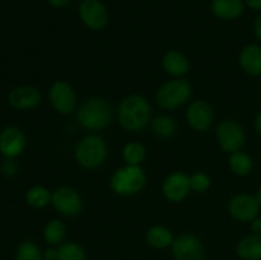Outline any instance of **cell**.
<instances>
[{"mask_svg":"<svg viewBox=\"0 0 261 260\" xmlns=\"http://www.w3.org/2000/svg\"><path fill=\"white\" fill-rule=\"evenodd\" d=\"M75 158L79 165L86 168L99 167L107 158V144L101 137L88 135L78 143L75 148Z\"/></svg>","mask_w":261,"mask_h":260,"instance_id":"cell-4","label":"cell"},{"mask_svg":"<svg viewBox=\"0 0 261 260\" xmlns=\"http://www.w3.org/2000/svg\"><path fill=\"white\" fill-rule=\"evenodd\" d=\"M79 15L82 22L92 31H101L109 24V10L101 0H82Z\"/></svg>","mask_w":261,"mask_h":260,"instance_id":"cell-7","label":"cell"},{"mask_svg":"<svg viewBox=\"0 0 261 260\" xmlns=\"http://www.w3.org/2000/svg\"><path fill=\"white\" fill-rule=\"evenodd\" d=\"M76 119L83 127L88 130L105 129L112 119L111 105L102 98H91L81 105L76 111Z\"/></svg>","mask_w":261,"mask_h":260,"instance_id":"cell-2","label":"cell"},{"mask_svg":"<svg viewBox=\"0 0 261 260\" xmlns=\"http://www.w3.org/2000/svg\"><path fill=\"white\" fill-rule=\"evenodd\" d=\"M229 167L232 172L239 176H247L252 171L254 162L247 153L242 150H236L229 155Z\"/></svg>","mask_w":261,"mask_h":260,"instance_id":"cell-21","label":"cell"},{"mask_svg":"<svg viewBox=\"0 0 261 260\" xmlns=\"http://www.w3.org/2000/svg\"><path fill=\"white\" fill-rule=\"evenodd\" d=\"M2 172L4 173L5 176L15 175V172H17V165H15L12 160L8 158V161H5L2 165Z\"/></svg>","mask_w":261,"mask_h":260,"instance_id":"cell-29","label":"cell"},{"mask_svg":"<svg viewBox=\"0 0 261 260\" xmlns=\"http://www.w3.org/2000/svg\"><path fill=\"white\" fill-rule=\"evenodd\" d=\"M53 8H64L70 3V0H46Z\"/></svg>","mask_w":261,"mask_h":260,"instance_id":"cell-32","label":"cell"},{"mask_svg":"<svg viewBox=\"0 0 261 260\" xmlns=\"http://www.w3.org/2000/svg\"><path fill=\"white\" fill-rule=\"evenodd\" d=\"M250 223H251V229L254 233H261V218H257L256 217Z\"/></svg>","mask_w":261,"mask_h":260,"instance_id":"cell-33","label":"cell"},{"mask_svg":"<svg viewBox=\"0 0 261 260\" xmlns=\"http://www.w3.org/2000/svg\"><path fill=\"white\" fill-rule=\"evenodd\" d=\"M15 260H43V255L35 242L23 241L15 252Z\"/></svg>","mask_w":261,"mask_h":260,"instance_id":"cell-27","label":"cell"},{"mask_svg":"<svg viewBox=\"0 0 261 260\" xmlns=\"http://www.w3.org/2000/svg\"><path fill=\"white\" fill-rule=\"evenodd\" d=\"M51 203L59 213L68 217L78 216L83 209V201L78 191L68 186L56 189L51 196Z\"/></svg>","mask_w":261,"mask_h":260,"instance_id":"cell-9","label":"cell"},{"mask_svg":"<svg viewBox=\"0 0 261 260\" xmlns=\"http://www.w3.org/2000/svg\"><path fill=\"white\" fill-rule=\"evenodd\" d=\"M43 257L46 260H56V257H58V249L46 250L45 254H43Z\"/></svg>","mask_w":261,"mask_h":260,"instance_id":"cell-34","label":"cell"},{"mask_svg":"<svg viewBox=\"0 0 261 260\" xmlns=\"http://www.w3.org/2000/svg\"><path fill=\"white\" fill-rule=\"evenodd\" d=\"M212 12L219 19L233 20L245 10L244 0H212Z\"/></svg>","mask_w":261,"mask_h":260,"instance_id":"cell-16","label":"cell"},{"mask_svg":"<svg viewBox=\"0 0 261 260\" xmlns=\"http://www.w3.org/2000/svg\"><path fill=\"white\" fill-rule=\"evenodd\" d=\"M25 135L18 127L9 126L4 129L0 134V152L4 157L12 158L18 157L24 150Z\"/></svg>","mask_w":261,"mask_h":260,"instance_id":"cell-14","label":"cell"},{"mask_svg":"<svg viewBox=\"0 0 261 260\" xmlns=\"http://www.w3.org/2000/svg\"><path fill=\"white\" fill-rule=\"evenodd\" d=\"M173 235L168 228L163 226H154L147 232V241L155 249H165L172 245Z\"/></svg>","mask_w":261,"mask_h":260,"instance_id":"cell-20","label":"cell"},{"mask_svg":"<svg viewBox=\"0 0 261 260\" xmlns=\"http://www.w3.org/2000/svg\"><path fill=\"white\" fill-rule=\"evenodd\" d=\"M245 5L250 8L252 10H256V12H261V0H244Z\"/></svg>","mask_w":261,"mask_h":260,"instance_id":"cell-30","label":"cell"},{"mask_svg":"<svg viewBox=\"0 0 261 260\" xmlns=\"http://www.w3.org/2000/svg\"><path fill=\"white\" fill-rule=\"evenodd\" d=\"M228 212L236 221L251 222L260 212V204L254 195L239 194L229 200Z\"/></svg>","mask_w":261,"mask_h":260,"instance_id":"cell-10","label":"cell"},{"mask_svg":"<svg viewBox=\"0 0 261 260\" xmlns=\"http://www.w3.org/2000/svg\"><path fill=\"white\" fill-rule=\"evenodd\" d=\"M255 198H256V200L259 201V204H260V206H261V188L259 189V190H257V193H256V195H255Z\"/></svg>","mask_w":261,"mask_h":260,"instance_id":"cell-36","label":"cell"},{"mask_svg":"<svg viewBox=\"0 0 261 260\" xmlns=\"http://www.w3.org/2000/svg\"><path fill=\"white\" fill-rule=\"evenodd\" d=\"M50 102L60 114H70L76 105V96L73 87L64 81H58L51 86L48 92Z\"/></svg>","mask_w":261,"mask_h":260,"instance_id":"cell-11","label":"cell"},{"mask_svg":"<svg viewBox=\"0 0 261 260\" xmlns=\"http://www.w3.org/2000/svg\"><path fill=\"white\" fill-rule=\"evenodd\" d=\"M152 110L147 99L139 94H132L122 99L119 106V121L129 132H142L149 124Z\"/></svg>","mask_w":261,"mask_h":260,"instance_id":"cell-1","label":"cell"},{"mask_svg":"<svg viewBox=\"0 0 261 260\" xmlns=\"http://www.w3.org/2000/svg\"><path fill=\"white\" fill-rule=\"evenodd\" d=\"M122 155L127 165L139 166L145 158V148L139 143H127L122 150Z\"/></svg>","mask_w":261,"mask_h":260,"instance_id":"cell-26","label":"cell"},{"mask_svg":"<svg viewBox=\"0 0 261 260\" xmlns=\"http://www.w3.org/2000/svg\"><path fill=\"white\" fill-rule=\"evenodd\" d=\"M163 69L167 71L170 75L182 76L189 70V61L185 55H182L178 51H168L162 59Z\"/></svg>","mask_w":261,"mask_h":260,"instance_id":"cell-19","label":"cell"},{"mask_svg":"<svg viewBox=\"0 0 261 260\" xmlns=\"http://www.w3.org/2000/svg\"><path fill=\"white\" fill-rule=\"evenodd\" d=\"M152 127L153 132H154V134L157 135V137L170 138L176 133L177 125H176V121L172 117L162 115V116H158L153 120Z\"/></svg>","mask_w":261,"mask_h":260,"instance_id":"cell-24","label":"cell"},{"mask_svg":"<svg viewBox=\"0 0 261 260\" xmlns=\"http://www.w3.org/2000/svg\"><path fill=\"white\" fill-rule=\"evenodd\" d=\"M51 194L45 186H33L25 194V200L33 208H43L51 201Z\"/></svg>","mask_w":261,"mask_h":260,"instance_id":"cell-22","label":"cell"},{"mask_svg":"<svg viewBox=\"0 0 261 260\" xmlns=\"http://www.w3.org/2000/svg\"><path fill=\"white\" fill-rule=\"evenodd\" d=\"M191 96V86L185 79H172L158 88L155 101L165 110H173L182 106Z\"/></svg>","mask_w":261,"mask_h":260,"instance_id":"cell-5","label":"cell"},{"mask_svg":"<svg viewBox=\"0 0 261 260\" xmlns=\"http://www.w3.org/2000/svg\"><path fill=\"white\" fill-rule=\"evenodd\" d=\"M9 103L17 110H32L41 102V94L37 88L31 86L15 87L9 93Z\"/></svg>","mask_w":261,"mask_h":260,"instance_id":"cell-15","label":"cell"},{"mask_svg":"<svg viewBox=\"0 0 261 260\" xmlns=\"http://www.w3.org/2000/svg\"><path fill=\"white\" fill-rule=\"evenodd\" d=\"M172 255L175 260H204V245L196 236L184 233L172 242Z\"/></svg>","mask_w":261,"mask_h":260,"instance_id":"cell-8","label":"cell"},{"mask_svg":"<svg viewBox=\"0 0 261 260\" xmlns=\"http://www.w3.org/2000/svg\"><path fill=\"white\" fill-rule=\"evenodd\" d=\"M217 139L222 150L233 153L244 147L246 142V134L244 127L239 122L233 120H224L217 127Z\"/></svg>","mask_w":261,"mask_h":260,"instance_id":"cell-6","label":"cell"},{"mask_svg":"<svg viewBox=\"0 0 261 260\" xmlns=\"http://www.w3.org/2000/svg\"><path fill=\"white\" fill-rule=\"evenodd\" d=\"M255 130H256L257 134L261 137V110L259 114L256 115V119H255Z\"/></svg>","mask_w":261,"mask_h":260,"instance_id":"cell-35","label":"cell"},{"mask_svg":"<svg viewBox=\"0 0 261 260\" xmlns=\"http://www.w3.org/2000/svg\"><path fill=\"white\" fill-rule=\"evenodd\" d=\"M190 185L191 189L196 193H203V191L208 190L211 186V180L208 176L203 172H196L194 173L190 177Z\"/></svg>","mask_w":261,"mask_h":260,"instance_id":"cell-28","label":"cell"},{"mask_svg":"<svg viewBox=\"0 0 261 260\" xmlns=\"http://www.w3.org/2000/svg\"><path fill=\"white\" fill-rule=\"evenodd\" d=\"M240 65L250 75H261V47L259 45H247L240 53Z\"/></svg>","mask_w":261,"mask_h":260,"instance_id":"cell-17","label":"cell"},{"mask_svg":"<svg viewBox=\"0 0 261 260\" xmlns=\"http://www.w3.org/2000/svg\"><path fill=\"white\" fill-rule=\"evenodd\" d=\"M66 228L65 224L60 222L59 219H54V221L48 222L46 224L45 229H43V237L45 241L50 245H58L65 239Z\"/></svg>","mask_w":261,"mask_h":260,"instance_id":"cell-23","label":"cell"},{"mask_svg":"<svg viewBox=\"0 0 261 260\" xmlns=\"http://www.w3.org/2000/svg\"><path fill=\"white\" fill-rule=\"evenodd\" d=\"M191 185H190V177L186 173L173 172L168 176L165 180L162 186L163 195L166 199L173 203H178V201L184 200L190 193Z\"/></svg>","mask_w":261,"mask_h":260,"instance_id":"cell-13","label":"cell"},{"mask_svg":"<svg viewBox=\"0 0 261 260\" xmlns=\"http://www.w3.org/2000/svg\"><path fill=\"white\" fill-rule=\"evenodd\" d=\"M147 177L139 166L126 165L115 171L111 177V189L119 195H134L142 191Z\"/></svg>","mask_w":261,"mask_h":260,"instance_id":"cell-3","label":"cell"},{"mask_svg":"<svg viewBox=\"0 0 261 260\" xmlns=\"http://www.w3.org/2000/svg\"><path fill=\"white\" fill-rule=\"evenodd\" d=\"M237 255L242 260H261V233L247 235L237 245Z\"/></svg>","mask_w":261,"mask_h":260,"instance_id":"cell-18","label":"cell"},{"mask_svg":"<svg viewBox=\"0 0 261 260\" xmlns=\"http://www.w3.org/2000/svg\"><path fill=\"white\" fill-rule=\"evenodd\" d=\"M254 32H255V36H256L257 40L261 41V12L259 13V15L256 17V19H255Z\"/></svg>","mask_w":261,"mask_h":260,"instance_id":"cell-31","label":"cell"},{"mask_svg":"<svg viewBox=\"0 0 261 260\" xmlns=\"http://www.w3.org/2000/svg\"><path fill=\"white\" fill-rule=\"evenodd\" d=\"M56 260H87V254L81 245L75 242H65L58 247Z\"/></svg>","mask_w":261,"mask_h":260,"instance_id":"cell-25","label":"cell"},{"mask_svg":"<svg viewBox=\"0 0 261 260\" xmlns=\"http://www.w3.org/2000/svg\"><path fill=\"white\" fill-rule=\"evenodd\" d=\"M189 125L196 132H206L214 120V111L205 101H195L189 106L186 112Z\"/></svg>","mask_w":261,"mask_h":260,"instance_id":"cell-12","label":"cell"}]
</instances>
